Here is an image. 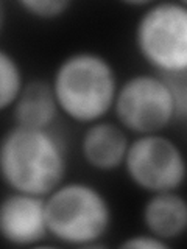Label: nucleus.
Listing matches in <instances>:
<instances>
[{
    "label": "nucleus",
    "instance_id": "1",
    "mask_svg": "<svg viewBox=\"0 0 187 249\" xmlns=\"http://www.w3.org/2000/svg\"><path fill=\"white\" fill-rule=\"evenodd\" d=\"M0 171L11 192L49 196L67 173L64 143L52 129L14 124L0 145Z\"/></svg>",
    "mask_w": 187,
    "mask_h": 249
},
{
    "label": "nucleus",
    "instance_id": "2",
    "mask_svg": "<svg viewBox=\"0 0 187 249\" xmlns=\"http://www.w3.org/2000/svg\"><path fill=\"white\" fill-rule=\"evenodd\" d=\"M119 86L114 66L91 50L70 53L52 78L61 114L81 124L97 123L112 111Z\"/></svg>",
    "mask_w": 187,
    "mask_h": 249
},
{
    "label": "nucleus",
    "instance_id": "3",
    "mask_svg": "<svg viewBox=\"0 0 187 249\" xmlns=\"http://www.w3.org/2000/svg\"><path fill=\"white\" fill-rule=\"evenodd\" d=\"M49 235L67 246H103L112 224V209L97 187L83 181L62 182L45 196Z\"/></svg>",
    "mask_w": 187,
    "mask_h": 249
},
{
    "label": "nucleus",
    "instance_id": "4",
    "mask_svg": "<svg viewBox=\"0 0 187 249\" xmlns=\"http://www.w3.org/2000/svg\"><path fill=\"white\" fill-rule=\"evenodd\" d=\"M136 49L148 66L166 78L187 75V5L151 2L134 30Z\"/></svg>",
    "mask_w": 187,
    "mask_h": 249
},
{
    "label": "nucleus",
    "instance_id": "5",
    "mask_svg": "<svg viewBox=\"0 0 187 249\" xmlns=\"http://www.w3.org/2000/svg\"><path fill=\"white\" fill-rule=\"evenodd\" d=\"M112 112L125 131L137 136L159 134L179 115L170 81L154 73L132 75L122 83Z\"/></svg>",
    "mask_w": 187,
    "mask_h": 249
},
{
    "label": "nucleus",
    "instance_id": "6",
    "mask_svg": "<svg viewBox=\"0 0 187 249\" xmlns=\"http://www.w3.org/2000/svg\"><path fill=\"white\" fill-rule=\"evenodd\" d=\"M123 167L130 181L150 195L175 192L187 179V159L183 150L161 132L131 140Z\"/></svg>",
    "mask_w": 187,
    "mask_h": 249
},
{
    "label": "nucleus",
    "instance_id": "7",
    "mask_svg": "<svg viewBox=\"0 0 187 249\" xmlns=\"http://www.w3.org/2000/svg\"><path fill=\"white\" fill-rule=\"evenodd\" d=\"M0 233L11 246H35L49 235L45 198L11 192L0 204Z\"/></svg>",
    "mask_w": 187,
    "mask_h": 249
},
{
    "label": "nucleus",
    "instance_id": "8",
    "mask_svg": "<svg viewBox=\"0 0 187 249\" xmlns=\"http://www.w3.org/2000/svg\"><path fill=\"white\" fill-rule=\"evenodd\" d=\"M131 140L119 123L100 120L88 124L83 132L80 151L84 162L98 171H112L123 167Z\"/></svg>",
    "mask_w": 187,
    "mask_h": 249
},
{
    "label": "nucleus",
    "instance_id": "9",
    "mask_svg": "<svg viewBox=\"0 0 187 249\" xmlns=\"http://www.w3.org/2000/svg\"><path fill=\"white\" fill-rule=\"evenodd\" d=\"M148 233L170 243L187 232V199L175 192L151 193L142 209Z\"/></svg>",
    "mask_w": 187,
    "mask_h": 249
},
{
    "label": "nucleus",
    "instance_id": "10",
    "mask_svg": "<svg viewBox=\"0 0 187 249\" xmlns=\"http://www.w3.org/2000/svg\"><path fill=\"white\" fill-rule=\"evenodd\" d=\"M11 109L16 124L37 129H50L61 112L52 83L44 80L28 81Z\"/></svg>",
    "mask_w": 187,
    "mask_h": 249
},
{
    "label": "nucleus",
    "instance_id": "11",
    "mask_svg": "<svg viewBox=\"0 0 187 249\" xmlns=\"http://www.w3.org/2000/svg\"><path fill=\"white\" fill-rule=\"evenodd\" d=\"M25 84L19 62L6 50H0V111L14 106Z\"/></svg>",
    "mask_w": 187,
    "mask_h": 249
},
{
    "label": "nucleus",
    "instance_id": "12",
    "mask_svg": "<svg viewBox=\"0 0 187 249\" xmlns=\"http://www.w3.org/2000/svg\"><path fill=\"white\" fill-rule=\"evenodd\" d=\"M18 5L36 19L52 20L64 16L72 6V2L69 0H20Z\"/></svg>",
    "mask_w": 187,
    "mask_h": 249
},
{
    "label": "nucleus",
    "instance_id": "13",
    "mask_svg": "<svg viewBox=\"0 0 187 249\" xmlns=\"http://www.w3.org/2000/svg\"><path fill=\"white\" fill-rule=\"evenodd\" d=\"M120 248L128 249H166L170 248V243L164 241L158 237L151 235V233H145V235H134L120 243Z\"/></svg>",
    "mask_w": 187,
    "mask_h": 249
},
{
    "label": "nucleus",
    "instance_id": "14",
    "mask_svg": "<svg viewBox=\"0 0 187 249\" xmlns=\"http://www.w3.org/2000/svg\"><path fill=\"white\" fill-rule=\"evenodd\" d=\"M184 3H186V5H187V0H186V2H184Z\"/></svg>",
    "mask_w": 187,
    "mask_h": 249
}]
</instances>
